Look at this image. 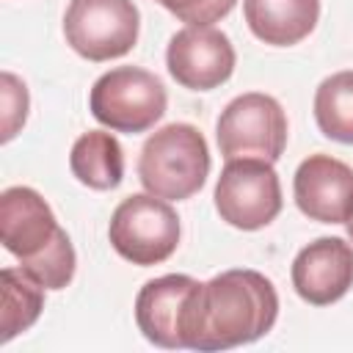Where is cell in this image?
<instances>
[{
    "mask_svg": "<svg viewBox=\"0 0 353 353\" xmlns=\"http://www.w3.org/2000/svg\"><path fill=\"white\" fill-rule=\"evenodd\" d=\"M314 119L325 138L353 143V72L325 77L314 91Z\"/></svg>",
    "mask_w": 353,
    "mask_h": 353,
    "instance_id": "16",
    "label": "cell"
},
{
    "mask_svg": "<svg viewBox=\"0 0 353 353\" xmlns=\"http://www.w3.org/2000/svg\"><path fill=\"white\" fill-rule=\"evenodd\" d=\"M138 28L141 14L132 0H69L63 14L66 44L94 63L127 55Z\"/></svg>",
    "mask_w": 353,
    "mask_h": 353,
    "instance_id": "7",
    "label": "cell"
},
{
    "mask_svg": "<svg viewBox=\"0 0 353 353\" xmlns=\"http://www.w3.org/2000/svg\"><path fill=\"white\" fill-rule=\"evenodd\" d=\"M210 174V149L204 135L185 121H174L146 138L138 157V179L146 193L165 201H182L199 193Z\"/></svg>",
    "mask_w": 353,
    "mask_h": 353,
    "instance_id": "3",
    "label": "cell"
},
{
    "mask_svg": "<svg viewBox=\"0 0 353 353\" xmlns=\"http://www.w3.org/2000/svg\"><path fill=\"white\" fill-rule=\"evenodd\" d=\"M69 168L91 190H113L124 179V152L110 132H83L69 154Z\"/></svg>",
    "mask_w": 353,
    "mask_h": 353,
    "instance_id": "14",
    "label": "cell"
},
{
    "mask_svg": "<svg viewBox=\"0 0 353 353\" xmlns=\"http://www.w3.org/2000/svg\"><path fill=\"white\" fill-rule=\"evenodd\" d=\"M292 193L306 218L345 223L353 210V168L331 154H312L298 165Z\"/></svg>",
    "mask_w": 353,
    "mask_h": 353,
    "instance_id": "10",
    "label": "cell"
},
{
    "mask_svg": "<svg viewBox=\"0 0 353 353\" xmlns=\"http://www.w3.org/2000/svg\"><path fill=\"white\" fill-rule=\"evenodd\" d=\"M168 105L165 85L141 66H116L105 72L88 97L91 116L113 132H146L154 127Z\"/></svg>",
    "mask_w": 353,
    "mask_h": 353,
    "instance_id": "4",
    "label": "cell"
},
{
    "mask_svg": "<svg viewBox=\"0 0 353 353\" xmlns=\"http://www.w3.org/2000/svg\"><path fill=\"white\" fill-rule=\"evenodd\" d=\"M243 14L259 41L270 47H292L314 30L320 0H243Z\"/></svg>",
    "mask_w": 353,
    "mask_h": 353,
    "instance_id": "13",
    "label": "cell"
},
{
    "mask_svg": "<svg viewBox=\"0 0 353 353\" xmlns=\"http://www.w3.org/2000/svg\"><path fill=\"white\" fill-rule=\"evenodd\" d=\"M234 47L212 25H188L176 30L165 50L171 77L190 91H212L234 72Z\"/></svg>",
    "mask_w": 353,
    "mask_h": 353,
    "instance_id": "9",
    "label": "cell"
},
{
    "mask_svg": "<svg viewBox=\"0 0 353 353\" xmlns=\"http://www.w3.org/2000/svg\"><path fill=\"white\" fill-rule=\"evenodd\" d=\"M279 317V295L270 279L234 268L199 281L182 314V347L229 350L265 336Z\"/></svg>",
    "mask_w": 353,
    "mask_h": 353,
    "instance_id": "1",
    "label": "cell"
},
{
    "mask_svg": "<svg viewBox=\"0 0 353 353\" xmlns=\"http://www.w3.org/2000/svg\"><path fill=\"white\" fill-rule=\"evenodd\" d=\"M292 287L312 306H328L353 287V245L342 237H317L292 262Z\"/></svg>",
    "mask_w": 353,
    "mask_h": 353,
    "instance_id": "11",
    "label": "cell"
},
{
    "mask_svg": "<svg viewBox=\"0 0 353 353\" xmlns=\"http://www.w3.org/2000/svg\"><path fill=\"white\" fill-rule=\"evenodd\" d=\"M0 85H3V143H8L28 119V88L11 72H3Z\"/></svg>",
    "mask_w": 353,
    "mask_h": 353,
    "instance_id": "17",
    "label": "cell"
},
{
    "mask_svg": "<svg viewBox=\"0 0 353 353\" xmlns=\"http://www.w3.org/2000/svg\"><path fill=\"white\" fill-rule=\"evenodd\" d=\"M215 210L234 229L256 232L281 212V182L273 163L256 157L226 160L215 185Z\"/></svg>",
    "mask_w": 353,
    "mask_h": 353,
    "instance_id": "8",
    "label": "cell"
},
{
    "mask_svg": "<svg viewBox=\"0 0 353 353\" xmlns=\"http://www.w3.org/2000/svg\"><path fill=\"white\" fill-rule=\"evenodd\" d=\"M199 287L185 273H168L141 287L135 298V323L157 347H182V314L190 292Z\"/></svg>",
    "mask_w": 353,
    "mask_h": 353,
    "instance_id": "12",
    "label": "cell"
},
{
    "mask_svg": "<svg viewBox=\"0 0 353 353\" xmlns=\"http://www.w3.org/2000/svg\"><path fill=\"white\" fill-rule=\"evenodd\" d=\"M163 8H168L179 22L188 25H212L223 19L237 0H154Z\"/></svg>",
    "mask_w": 353,
    "mask_h": 353,
    "instance_id": "18",
    "label": "cell"
},
{
    "mask_svg": "<svg viewBox=\"0 0 353 353\" xmlns=\"http://www.w3.org/2000/svg\"><path fill=\"white\" fill-rule=\"evenodd\" d=\"M0 287H3L0 331H3V342H8L39 320L44 309V287L36 284L22 268H3Z\"/></svg>",
    "mask_w": 353,
    "mask_h": 353,
    "instance_id": "15",
    "label": "cell"
},
{
    "mask_svg": "<svg viewBox=\"0 0 353 353\" xmlns=\"http://www.w3.org/2000/svg\"><path fill=\"white\" fill-rule=\"evenodd\" d=\"M215 138L226 160L256 157L276 163L287 146V116L273 97L248 91L221 110Z\"/></svg>",
    "mask_w": 353,
    "mask_h": 353,
    "instance_id": "6",
    "label": "cell"
},
{
    "mask_svg": "<svg viewBox=\"0 0 353 353\" xmlns=\"http://www.w3.org/2000/svg\"><path fill=\"white\" fill-rule=\"evenodd\" d=\"M0 240L19 268L44 290H63L74 276V248L58 226L50 204L25 185L6 188L0 196Z\"/></svg>",
    "mask_w": 353,
    "mask_h": 353,
    "instance_id": "2",
    "label": "cell"
},
{
    "mask_svg": "<svg viewBox=\"0 0 353 353\" xmlns=\"http://www.w3.org/2000/svg\"><path fill=\"white\" fill-rule=\"evenodd\" d=\"M108 237L119 256L149 268L165 262L176 251L179 218L165 199L154 193H132L113 210Z\"/></svg>",
    "mask_w": 353,
    "mask_h": 353,
    "instance_id": "5",
    "label": "cell"
},
{
    "mask_svg": "<svg viewBox=\"0 0 353 353\" xmlns=\"http://www.w3.org/2000/svg\"><path fill=\"white\" fill-rule=\"evenodd\" d=\"M345 226H347V234H350V240H353V210H350V215H347Z\"/></svg>",
    "mask_w": 353,
    "mask_h": 353,
    "instance_id": "19",
    "label": "cell"
}]
</instances>
